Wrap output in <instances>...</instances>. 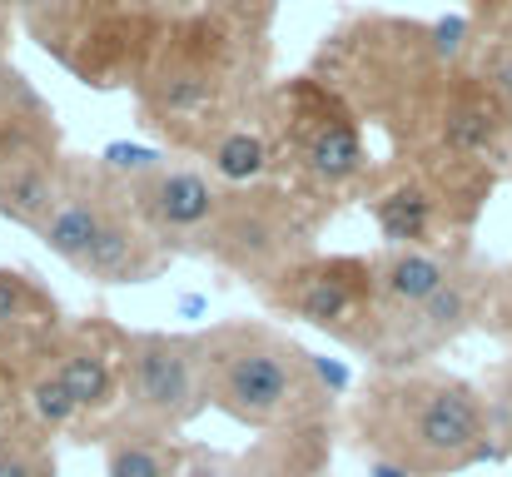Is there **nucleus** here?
I'll use <instances>...</instances> for the list:
<instances>
[{
  "label": "nucleus",
  "mask_w": 512,
  "mask_h": 477,
  "mask_svg": "<svg viewBox=\"0 0 512 477\" xmlns=\"http://www.w3.org/2000/svg\"><path fill=\"white\" fill-rule=\"evenodd\" d=\"M353 428L373 463H393L408 477H443L503 458L483 388L438 368L373 373L353 403Z\"/></svg>",
  "instance_id": "nucleus-1"
},
{
  "label": "nucleus",
  "mask_w": 512,
  "mask_h": 477,
  "mask_svg": "<svg viewBox=\"0 0 512 477\" xmlns=\"http://www.w3.org/2000/svg\"><path fill=\"white\" fill-rule=\"evenodd\" d=\"M204 363V398L224 418L274 433V428H309L329 413V378L314 353L274 323L234 318L199 333Z\"/></svg>",
  "instance_id": "nucleus-2"
},
{
  "label": "nucleus",
  "mask_w": 512,
  "mask_h": 477,
  "mask_svg": "<svg viewBox=\"0 0 512 477\" xmlns=\"http://www.w3.org/2000/svg\"><path fill=\"white\" fill-rule=\"evenodd\" d=\"M234 75H239L234 35L209 15H189L165 30L140 80V115L150 130L174 135L179 145L209 150L229 125L244 120L234 110Z\"/></svg>",
  "instance_id": "nucleus-3"
},
{
  "label": "nucleus",
  "mask_w": 512,
  "mask_h": 477,
  "mask_svg": "<svg viewBox=\"0 0 512 477\" xmlns=\"http://www.w3.org/2000/svg\"><path fill=\"white\" fill-rule=\"evenodd\" d=\"M30 30L80 85L140 90L170 25L155 0H30Z\"/></svg>",
  "instance_id": "nucleus-4"
},
{
  "label": "nucleus",
  "mask_w": 512,
  "mask_h": 477,
  "mask_svg": "<svg viewBox=\"0 0 512 477\" xmlns=\"http://www.w3.org/2000/svg\"><path fill=\"white\" fill-rule=\"evenodd\" d=\"M274 135L279 155L294 164L299 184H309L314 194H339L368 179V145L358 115L329 80L304 75L284 85L274 95Z\"/></svg>",
  "instance_id": "nucleus-5"
},
{
  "label": "nucleus",
  "mask_w": 512,
  "mask_h": 477,
  "mask_svg": "<svg viewBox=\"0 0 512 477\" xmlns=\"http://www.w3.org/2000/svg\"><path fill=\"white\" fill-rule=\"evenodd\" d=\"M204 259H214L219 269L254 279L259 289L284 274L289 264L309 259V224H304V199L259 184V189H229L219 219L209 224V234L199 239Z\"/></svg>",
  "instance_id": "nucleus-6"
},
{
  "label": "nucleus",
  "mask_w": 512,
  "mask_h": 477,
  "mask_svg": "<svg viewBox=\"0 0 512 477\" xmlns=\"http://www.w3.org/2000/svg\"><path fill=\"white\" fill-rule=\"evenodd\" d=\"M269 309L304 318L309 328L368 353L378 333V294H373V259L358 254H309L264 284Z\"/></svg>",
  "instance_id": "nucleus-7"
},
{
  "label": "nucleus",
  "mask_w": 512,
  "mask_h": 477,
  "mask_svg": "<svg viewBox=\"0 0 512 477\" xmlns=\"http://www.w3.org/2000/svg\"><path fill=\"white\" fill-rule=\"evenodd\" d=\"M209 408L199 333H125V423L179 433Z\"/></svg>",
  "instance_id": "nucleus-8"
},
{
  "label": "nucleus",
  "mask_w": 512,
  "mask_h": 477,
  "mask_svg": "<svg viewBox=\"0 0 512 477\" xmlns=\"http://www.w3.org/2000/svg\"><path fill=\"white\" fill-rule=\"evenodd\" d=\"M493 279H498V269H483L478 259H468V264L448 279V289H438L418 314L388 323V328L378 333L373 353H368V358L378 363V373L418 368L423 358L453 348L468 328H483L488 299H493Z\"/></svg>",
  "instance_id": "nucleus-9"
},
{
  "label": "nucleus",
  "mask_w": 512,
  "mask_h": 477,
  "mask_svg": "<svg viewBox=\"0 0 512 477\" xmlns=\"http://www.w3.org/2000/svg\"><path fill=\"white\" fill-rule=\"evenodd\" d=\"M125 194H130V204L140 209V219H145L170 249H199V239H204L209 224L219 219L229 189H224L209 169L160 159V164H150L145 174H130V179H125Z\"/></svg>",
  "instance_id": "nucleus-10"
},
{
  "label": "nucleus",
  "mask_w": 512,
  "mask_h": 477,
  "mask_svg": "<svg viewBox=\"0 0 512 477\" xmlns=\"http://www.w3.org/2000/svg\"><path fill=\"white\" fill-rule=\"evenodd\" d=\"M125 199V179L105 164V159H65V179H60V199L50 209V219L40 224V244L65 259L70 269L85 259L90 239L100 234V224L110 219V209Z\"/></svg>",
  "instance_id": "nucleus-11"
},
{
  "label": "nucleus",
  "mask_w": 512,
  "mask_h": 477,
  "mask_svg": "<svg viewBox=\"0 0 512 477\" xmlns=\"http://www.w3.org/2000/svg\"><path fill=\"white\" fill-rule=\"evenodd\" d=\"M174 249L140 219V209L130 204V194L110 209V219L100 224V234L90 239L85 259L75 264V274H85L90 284L105 289H125V284H150L170 269Z\"/></svg>",
  "instance_id": "nucleus-12"
},
{
  "label": "nucleus",
  "mask_w": 512,
  "mask_h": 477,
  "mask_svg": "<svg viewBox=\"0 0 512 477\" xmlns=\"http://www.w3.org/2000/svg\"><path fill=\"white\" fill-rule=\"evenodd\" d=\"M50 368L70 388L75 408L95 418L115 408V398H125V333L105 323H80L60 333V343L50 348Z\"/></svg>",
  "instance_id": "nucleus-13"
},
{
  "label": "nucleus",
  "mask_w": 512,
  "mask_h": 477,
  "mask_svg": "<svg viewBox=\"0 0 512 477\" xmlns=\"http://www.w3.org/2000/svg\"><path fill=\"white\" fill-rule=\"evenodd\" d=\"M473 254L463 249V244H453V249H383V254H373V294H378V333L388 328V323H398V318L418 314L438 289H448V279L468 264ZM378 333H373V343H378ZM373 353V348H368Z\"/></svg>",
  "instance_id": "nucleus-14"
},
{
  "label": "nucleus",
  "mask_w": 512,
  "mask_h": 477,
  "mask_svg": "<svg viewBox=\"0 0 512 477\" xmlns=\"http://www.w3.org/2000/svg\"><path fill=\"white\" fill-rule=\"evenodd\" d=\"M60 150L55 110L35 95V85L0 60V169L25 155H50Z\"/></svg>",
  "instance_id": "nucleus-15"
},
{
  "label": "nucleus",
  "mask_w": 512,
  "mask_h": 477,
  "mask_svg": "<svg viewBox=\"0 0 512 477\" xmlns=\"http://www.w3.org/2000/svg\"><path fill=\"white\" fill-rule=\"evenodd\" d=\"M209 174L224 184V189H259L269 174H274V164H279V135H274V120H239V125H229L209 150Z\"/></svg>",
  "instance_id": "nucleus-16"
},
{
  "label": "nucleus",
  "mask_w": 512,
  "mask_h": 477,
  "mask_svg": "<svg viewBox=\"0 0 512 477\" xmlns=\"http://www.w3.org/2000/svg\"><path fill=\"white\" fill-rule=\"evenodd\" d=\"M189 448L174 443V433L155 428H115L105 438V477H184Z\"/></svg>",
  "instance_id": "nucleus-17"
},
{
  "label": "nucleus",
  "mask_w": 512,
  "mask_h": 477,
  "mask_svg": "<svg viewBox=\"0 0 512 477\" xmlns=\"http://www.w3.org/2000/svg\"><path fill=\"white\" fill-rule=\"evenodd\" d=\"M55 328V299L40 294V284L30 274L0 269V338L25 333V328Z\"/></svg>",
  "instance_id": "nucleus-18"
},
{
  "label": "nucleus",
  "mask_w": 512,
  "mask_h": 477,
  "mask_svg": "<svg viewBox=\"0 0 512 477\" xmlns=\"http://www.w3.org/2000/svg\"><path fill=\"white\" fill-rule=\"evenodd\" d=\"M468 70L488 85V95L512 115V25H483L468 55Z\"/></svg>",
  "instance_id": "nucleus-19"
},
{
  "label": "nucleus",
  "mask_w": 512,
  "mask_h": 477,
  "mask_svg": "<svg viewBox=\"0 0 512 477\" xmlns=\"http://www.w3.org/2000/svg\"><path fill=\"white\" fill-rule=\"evenodd\" d=\"M0 477H55V453L45 443V428H15L0 433Z\"/></svg>",
  "instance_id": "nucleus-20"
},
{
  "label": "nucleus",
  "mask_w": 512,
  "mask_h": 477,
  "mask_svg": "<svg viewBox=\"0 0 512 477\" xmlns=\"http://www.w3.org/2000/svg\"><path fill=\"white\" fill-rule=\"evenodd\" d=\"M25 403H30V423L35 428H45V433H60L70 418H80V408H75V398H70V388L60 383V373L45 363L35 378H30V388H25Z\"/></svg>",
  "instance_id": "nucleus-21"
},
{
  "label": "nucleus",
  "mask_w": 512,
  "mask_h": 477,
  "mask_svg": "<svg viewBox=\"0 0 512 477\" xmlns=\"http://www.w3.org/2000/svg\"><path fill=\"white\" fill-rule=\"evenodd\" d=\"M483 398H488V413H493V438H498V453H512V358H503V363L488 373Z\"/></svg>",
  "instance_id": "nucleus-22"
},
{
  "label": "nucleus",
  "mask_w": 512,
  "mask_h": 477,
  "mask_svg": "<svg viewBox=\"0 0 512 477\" xmlns=\"http://www.w3.org/2000/svg\"><path fill=\"white\" fill-rule=\"evenodd\" d=\"M184 477H289L284 468L264 473L259 463L249 458H229V453H209V448H189V463H184Z\"/></svg>",
  "instance_id": "nucleus-23"
},
{
  "label": "nucleus",
  "mask_w": 512,
  "mask_h": 477,
  "mask_svg": "<svg viewBox=\"0 0 512 477\" xmlns=\"http://www.w3.org/2000/svg\"><path fill=\"white\" fill-rule=\"evenodd\" d=\"M483 328L498 333L503 343H512V269H498V279H493V299H488Z\"/></svg>",
  "instance_id": "nucleus-24"
},
{
  "label": "nucleus",
  "mask_w": 512,
  "mask_h": 477,
  "mask_svg": "<svg viewBox=\"0 0 512 477\" xmlns=\"http://www.w3.org/2000/svg\"><path fill=\"white\" fill-rule=\"evenodd\" d=\"M498 25H503V20H498ZM508 25H512V15H508Z\"/></svg>",
  "instance_id": "nucleus-25"
}]
</instances>
